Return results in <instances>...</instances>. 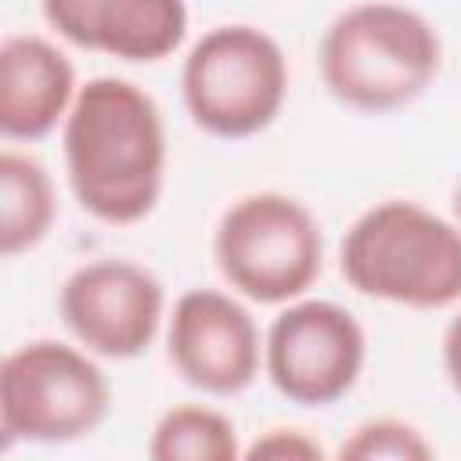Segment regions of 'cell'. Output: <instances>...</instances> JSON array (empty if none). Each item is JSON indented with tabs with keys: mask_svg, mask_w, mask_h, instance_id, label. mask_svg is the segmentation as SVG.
Wrapping results in <instances>:
<instances>
[{
	"mask_svg": "<svg viewBox=\"0 0 461 461\" xmlns=\"http://www.w3.org/2000/svg\"><path fill=\"white\" fill-rule=\"evenodd\" d=\"M61 155L83 212L130 227L151 216L166 184V122L148 90L119 76L79 86L65 122Z\"/></svg>",
	"mask_w": 461,
	"mask_h": 461,
	"instance_id": "obj_1",
	"label": "cell"
},
{
	"mask_svg": "<svg viewBox=\"0 0 461 461\" xmlns=\"http://www.w3.org/2000/svg\"><path fill=\"white\" fill-rule=\"evenodd\" d=\"M339 267L367 299L411 310L454 306L461 299V223L411 198L378 202L346 230Z\"/></svg>",
	"mask_w": 461,
	"mask_h": 461,
	"instance_id": "obj_2",
	"label": "cell"
},
{
	"mask_svg": "<svg viewBox=\"0 0 461 461\" xmlns=\"http://www.w3.org/2000/svg\"><path fill=\"white\" fill-rule=\"evenodd\" d=\"M317 58L335 101L357 112H393L436 83L443 43L425 14L403 4L367 0L324 29Z\"/></svg>",
	"mask_w": 461,
	"mask_h": 461,
	"instance_id": "obj_3",
	"label": "cell"
},
{
	"mask_svg": "<svg viewBox=\"0 0 461 461\" xmlns=\"http://www.w3.org/2000/svg\"><path fill=\"white\" fill-rule=\"evenodd\" d=\"M220 277L245 299L281 306L299 299L324 263L317 216L292 194L252 191L227 205L212 234Z\"/></svg>",
	"mask_w": 461,
	"mask_h": 461,
	"instance_id": "obj_4",
	"label": "cell"
},
{
	"mask_svg": "<svg viewBox=\"0 0 461 461\" xmlns=\"http://www.w3.org/2000/svg\"><path fill=\"white\" fill-rule=\"evenodd\" d=\"M180 97L198 130L223 140L252 137L285 108V50L256 25H216L187 50Z\"/></svg>",
	"mask_w": 461,
	"mask_h": 461,
	"instance_id": "obj_5",
	"label": "cell"
},
{
	"mask_svg": "<svg viewBox=\"0 0 461 461\" xmlns=\"http://www.w3.org/2000/svg\"><path fill=\"white\" fill-rule=\"evenodd\" d=\"M108 407L112 385L90 349L32 339L0 364V429L7 443H76L108 418Z\"/></svg>",
	"mask_w": 461,
	"mask_h": 461,
	"instance_id": "obj_6",
	"label": "cell"
},
{
	"mask_svg": "<svg viewBox=\"0 0 461 461\" xmlns=\"http://www.w3.org/2000/svg\"><path fill=\"white\" fill-rule=\"evenodd\" d=\"M367 335L360 321L331 299L288 303L267 328L263 367L270 385L299 407H331L360 378Z\"/></svg>",
	"mask_w": 461,
	"mask_h": 461,
	"instance_id": "obj_7",
	"label": "cell"
},
{
	"mask_svg": "<svg viewBox=\"0 0 461 461\" xmlns=\"http://www.w3.org/2000/svg\"><path fill=\"white\" fill-rule=\"evenodd\" d=\"M58 313L68 335L104 360L140 357L162 324V281L133 259H94L76 267L61 292Z\"/></svg>",
	"mask_w": 461,
	"mask_h": 461,
	"instance_id": "obj_8",
	"label": "cell"
},
{
	"mask_svg": "<svg viewBox=\"0 0 461 461\" xmlns=\"http://www.w3.org/2000/svg\"><path fill=\"white\" fill-rule=\"evenodd\" d=\"M166 349L176 375L209 396L245 393L263 364L252 313L220 288H191L173 303Z\"/></svg>",
	"mask_w": 461,
	"mask_h": 461,
	"instance_id": "obj_9",
	"label": "cell"
},
{
	"mask_svg": "<svg viewBox=\"0 0 461 461\" xmlns=\"http://www.w3.org/2000/svg\"><path fill=\"white\" fill-rule=\"evenodd\" d=\"M40 7L61 40L119 61H162L187 36L184 0H40Z\"/></svg>",
	"mask_w": 461,
	"mask_h": 461,
	"instance_id": "obj_10",
	"label": "cell"
},
{
	"mask_svg": "<svg viewBox=\"0 0 461 461\" xmlns=\"http://www.w3.org/2000/svg\"><path fill=\"white\" fill-rule=\"evenodd\" d=\"M72 61L43 36H7L0 43V133L11 140H43L65 122L76 101Z\"/></svg>",
	"mask_w": 461,
	"mask_h": 461,
	"instance_id": "obj_11",
	"label": "cell"
},
{
	"mask_svg": "<svg viewBox=\"0 0 461 461\" xmlns=\"http://www.w3.org/2000/svg\"><path fill=\"white\" fill-rule=\"evenodd\" d=\"M58 216L54 184L40 158L22 151L0 155V252L7 259L36 249Z\"/></svg>",
	"mask_w": 461,
	"mask_h": 461,
	"instance_id": "obj_12",
	"label": "cell"
},
{
	"mask_svg": "<svg viewBox=\"0 0 461 461\" xmlns=\"http://www.w3.org/2000/svg\"><path fill=\"white\" fill-rule=\"evenodd\" d=\"M245 450L238 443L234 421L202 403L169 407L148 439L151 461H238Z\"/></svg>",
	"mask_w": 461,
	"mask_h": 461,
	"instance_id": "obj_13",
	"label": "cell"
},
{
	"mask_svg": "<svg viewBox=\"0 0 461 461\" xmlns=\"http://www.w3.org/2000/svg\"><path fill=\"white\" fill-rule=\"evenodd\" d=\"M436 450L421 436L418 425L403 418H375L364 421L342 439L339 457L342 461H429Z\"/></svg>",
	"mask_w": 461,
	"mask_h": 461,
	"instance_id": "obj_14",
	"label": "cell"
},
{
	"mask_svg": "<svg viewBox=\"0 0 461 461\" xmlns=\"http://www.w3.org/2000/svg\"><path fill=\"white\" fill-rule=\"evenodd\" d=\"M249 461H321L324 457V447L306 436L303 429H267L252 447H245Z\"/></svg>",
	"mask_w": 461,
	"mask_h": 461,
	"instance_id": "obj_15",
	"label": "cell"
},
{
	"mask_svg": "<svg viewBox=\"0 0 461 461\" xmlns=\"http://www.w3.org/2000/svg\"><path fill=\"white\" fill-rule=\"evenodd\" d=\"M443 371H447L454 393L461 396V313L443 331Z\"/></svg>",
	"mask_w": 461,
	"mask_h": 461,
	"instance_id": "obj_16",
	"label": "cell"
},
{
	"mask_svg": "<svg viewBox=\"0 0 461 461\" xmlns=\"http://www.w3.org/2000/svg\"><path fill=\"white\" fill-rule=\"evenodd\" d=\"M454 216H457V223H461V180H457V187H454Z\"/></svg>",
	"mask_w": 461,
	"mask_h": 461,
	"instance_id": "obj_17",
	"label": "cell"
}]
</instances>
